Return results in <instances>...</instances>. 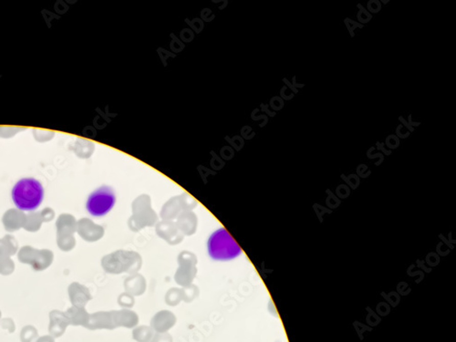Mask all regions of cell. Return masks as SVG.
<instances>
[{
  "label": "cell",
  "mask_w": 456,
  "mask_h": 342,
  "mask_svg": "<svg viewBox=\"0 0 456 342\" xmlns=\"http://www.w3.org/2000/svg\"><path fill=\"white\" fill-rule=\"evenodd\" d=\"M379 152H381L382 154H385V155H391L392 154V150H389L386 146H385L384 143H380V142H377L376 143V148Z\"/></svg>",
  "instance_id": "cell-12"
},
{
  "label": "cell",
  "mask_w": 456,
  "mask_h": 342,
  "mask_svg": "<svg viewBox=\"0 0 456 342\" xmlns=\"http://www.w3.org/2000/svg\"><path fill=\"white\" fill-rule=\"evenodd\" d=\"M357 8H358L357 18H358V22H359V24L364 26L372 20L373 15L369 12L367 9H365V7L359 3V4L357 5Z\"/></svg>",
  "instance_id": "cell-4"
},
{
  "label": "cell",
  "mask_w": 456,
  "mask_h": 342,
  "mask_svg": "<svg viewBox=\"0 0 456 342\" xmlns=\"http://www.w3.org/2000/svg\"><path fill=\"white\" fill-rule=\"evenodd\" d=\"M291 83L294 86V88H296L297 89H302V88L305 87L304 83H298L297 82V76L292 77Z\"/></svg>",
  "instance_id": "cell-17"
},
{
  "label": "cell",
  "mask_w": 456,
  "mask_h": 342,
  "mask_svg": "<svg viewBox=\"0 0 456 342\" xmlns=\"http://www.w3.org/2000/svg\"><path fill=\"white\" fill-rule=\"evenodd\" d=\"M44 197V186L36 178H21L13 186L11 190L13 203L20 211H36L43 203Z\"/></svg>",
  "instance_id": "cell-1"
},
{
  "label": "cell",
  "mask_w": 456,
  "mask_h": 342,
  "mask_svg": "<svg viewBox=\"0 0 456 342\" xmlns=\"http://www.w3.org/2000/svg\"><path fill=\"white\" fill-rule=\"evenodd\" d=\"M374 151H375V147H373L372 146L371 148L369 149L367 151V157L369 159H380V163L381 164L383 160H384V156H383V154L381 153V152H375L374 153Z\"/></svg>",
  "instance_id": "cell-10"
},
{
  "label": "cell",
  "mask_w": 456,
  "mask_h": 342,
  "mask_svg": "<svg viewBox=\"0 0 456 342\" xmlns=\"http://www.w3.org/2000/svg\"><path fill=\"white\" fill-rule=\"evenodd\" d=\"M271 106L274 110H282L285 106V102L280 97H274L271 100Z\"/></svg>",
  "instance_id": "cell-11"
},
{
  "label": "cell",
  "mask_w": 456,
  "mask_h": 342,
  "mask_svg": "<svg viewBox=\"0 0 456 342\" xmlns=\"http://www.w3.org/2000/svg\"><path fill=\"white\" fill-rule=\"evenodd\" d=\"M345 179H346L348 183H349L351 186H353V187H356V186L359 185V179H358V177H357L356 175H353V174H352V175H350L349 177L345 178Z\"/></svg>",
  "instance_id": "cell-14"
},
{
  "label": "cell",
  "mask_w": 456,
  "mask_h": 342,
  "mask_svg": "<svg viewBox=\"0 0 456 342\" xmlns=\"http://www.w3.org/2000/svg\"><path fill=\"white\" fill-rule=\"evenodd\" d=\"M400 144H401V140L399 139L397 136L395 135L394 133H393V134H389V135L386 137V139H385V146H386L389 150L397 149L398 147L400 146Z\"/></svg>",
  "instance_id": "cell-6"
},
{
  "label": "cell",
  "mask_w": 456,
  "mask_h": 342,
  "mask_svg": "<svg viewBox=\"0 0 456 342\" xmlns=\"http://www.w3.org/2000/svg\"><path fill=\"white\" fill-rule=\"evenodd\" d=\"M283 82L284 83H285V86L287 87V89H290L292 93H294V94L299 93V89H297L296 88H294V86L292 85L291 81H290V80H287V78H284Z\"/></svg>",
  "instance_id": "cell-15"
},
{
  "label": "cell",
  "mask_w": 456,
  "mask_h": 342,
  "mask_svg": "<svg viewBox=\"0 0 456 342\" xmlns=\"http://www.w3.org/2000/svg\"><path fill=\"white\" fill-rule=\"evenodd\" d=\"M380 4H385L387 5L390 3V0H380Z\"/></svg>",
  "instance_id": "cell-20"
},
{
  "label": "cell",
  "mask_w": 456,
  "mask_h": 342,
  "mask_svg": "<svg viewBox=\"0 0 456 342\" xmlns=\"http://www.w3.org/2000/svg\"><path fill=\"white\" fill-rule=\"evenodd\" d=\"M116 203L113 191L108 186H102L89 194L86 201V210L94 217H102L111 211Z\"/></svg>",
  "instance_id": "cell-3"
},
{
  "label": "cell",
  "mask_w": 456,
  "mask_h": 342,
  "mask_svg": "<svg viewBox=\"0 0 456 342\" xmlns=\"http://www.w3.org/2000/svg\"><path fill=\"white\" fill-rule=\"evenodd\" d=\"M381 8H382V5L380 4V0H369L366 9L372 15H373V14L380 12Z\"/></svg>",
  "instance_id": "cell-7"
},
{
  "label": "cell",
  "mask_w": 456,
  "mask_h": 342,
  "mask_svg": "<svg viewBox=\"0 0 456 342\" xmlns=\"http://www.w3.org/2000/svg\"><path fill=\"white\" fill-rule=\"evenodd\" d=\"M395 135L397 136L400 140H404L410 137L411 132L407 131L401 124H399L395 130Z\"/></svg>",
  "instance_id": "cell-8"
},
{
  "label": "cell",
  "mask_w": 456,
  "mask_h": 342,
  "mask_svg": "<svg viewBox=\"0 0 456 342\" xmlns=\"http://www.w3.org/2000/svg\"><path fill=\"white\" fill-rule=\"evenodd\" d=\"M338 193L339 195H342V194H349V190H348V188L345 187V186H339V187H338Z\"/></svg>",
  "instance_id": "cell-19"
},
{
  "label": "cell",
  "mask_w": 456,
  "mask_h": 342,
  "mask_svg": "<svg viewBox=\"0 0 456 342\" xmlns=\"http://www.w3.org/2000/svg\"><path fill=\"white\" fill-rule=\"evenodd\" d=\"M398 120H399V122H400V124H401L402 126L404 127L407 131H410L411 133H412V132H414V131H415V129H414V128H413V127L410 126V124L408 123V122H407V120H406L404 117H402V116H399V117H398Z\"/></svg>",
  "instance_id": "cell-13"
},
{
  "label": "cell",
  "mask_w": 456,
  "mask_h": 342,
  "mask_svg": "<svg viewBox=\"0 0 456 342\" xmlns=\"http://www.w3.org/2000/svg\"><path fill=\"white\" fill-rule=\"evenodd\" d=\"M207 246L208 253L215 260H232L241 254L240 247L224 228H220L212 234Z\"/></svg>",
  "instance_id": "cell-2"
},
{
  "label": "cell",
  "mask_w": 456,
  "mask_h": 342,
  "mask_svg": "<svg viewBox=\"0 0 456 342\" xmlns=\"http://www.w3.org/2000/svg\"><path fill=\"white\" fill-rule=\"evenodd\" d=\"M407 122H408V123L410 124V126L413 127V128H414V129H415L416 127H419L420 126V125H421V124H422V123H421V122H414V121H413V115H412V114H409Z\"/></svg>",
  "instance_id": "cell-16"
},
{
  "label": "cell",
  "mask_w": 456,
  "mask_h": 342,
  "mask_svg": "<svg viewBox=\"0 0 456 342\" xmlns=\"http://www.w3.org/2000/svg\"><path fill=\"white\" fill-rule=\"evenodd\" d=\"M365 170H367V166L365 165H359L358 166V173H359L360 176H362V177H365V176H367L366 174H365Z\"/></svg>",
  "instance_id": "cell-18"
},
{
  "label": "cell",
  "mask_w": 456,
  "mask_h": 342,
  "mask_svg": "<svg viewBox=\"0 0 456 342\" xmlns=\"http://www.w3.org/2000/svg\"><path fill=\"white\" fill-rule=\"evenodd\" d=\"M343 22L346 26L347 30H348L349 33L351 35V38H354L355 30H357V29H363V25L359 24V22L355 21V20L351 19L350 17H345Z\"/></svg>",
  "instance_id": "cell-5"
},
{
  "label": "cell",
  "mask_w": 456,
  "mask_h": 342,
  "mask_svg": "<svg viewBox=\"0 0 456 342\" xmlns=\"http://www.w3.org/2000/svg\"><path fill=\"white\" fill-rule=\"evenodd\" d=\"M295 94L292 93L290 89H287L286 86L282 87V89L280 90V98L285 101H291L292 99H294Z\"/></svg>",
  "instance_id": "cell-9"
}]
</instances>
